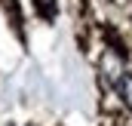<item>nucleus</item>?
<instances>
[{"instance_id":"1","label":"nucleus","mask_w":132,"mask_h":126,"mask_svg":"<svg viewBox=\"0 0 132 126\" xmlns=\"http://www.w3.org/2000/svg\"><path fill=\"white\" fill-rule=\"evenodd\" d=\"M34 6H37L43 15H49V19L55 15V3H52V0H34Z\"/></svg>"},{"instance_id":"2","label":"nucleus","mask_w":132,"mask_h":126,"mask_svg":"<svg viewBox=\"0 0 132 126\" xmlns=\"http://www.w3.org/2000/svg\"><path fill=\"white\" fill-rule=\"evenodd\" d=\"M120 86H123V92L129 95V105H132V77H123V80H120Z\"/></svg>"}]
</instances>
